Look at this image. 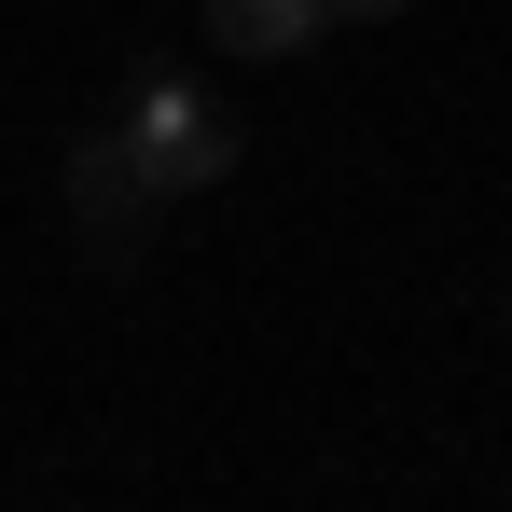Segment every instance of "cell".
Returning a JSON list of instances; mask_svg holds the SVG:
<instances>
[{"mask_svg": "<svg viewBox=\"0 0 512 512\" xmlns=\"http://www.w3.org/2000/svg\"><path fill=\"white\" fill-rule=\"evenodd\" d=\"M125 139H139V167L167 180V194H208V180L236 167V125H222V111H194V97H180V70H139Z\"/></svg>", "mask_w": 512, "mask_h": 512, "instance_id": "obj_1", "label": "cell"}, {"mask_svg": "<svg viewBox=\"0 0 512 512\" xmlns=\"http://www.w3.org/2000/svg\"><path fill=\"white\" fill-rule=\"evenodd\" d=\"M153 208H167V180L139 167V139H125V125H97L84 153H70V222H84L97 250H125V236H139Z\"/></svg>", "mask_w": 512, "mask_h": 512, "instance_id": "obj_2", "label": "cell"}, {"mask_svg": "<svg viewBox=\"0 0 512 512\" xmlns=\"http://www.w3.org/2000/svg\"><path fill=\"white\" fill-rule=\"evenodd\" d=\"M333 14L319 0H208V42L222 56H291V42H319Z\"/></svg>", "mask_w": 512, "mask_h": 512, "instance_id": "obj_3", "label": "cell"}, {"mask_svg": "<svg viewBox=\"0 0 512 512\" xmlns=\"http://www.w3.org/2000/svg\"><path fill=\"white\" fill-rule=\"evenodd\" d=\"M319 14H360V28H374V14H416V0H319Z\"/></svg>", "mask_w": 512, "mask_h": 512, "instance_id": "obj_4", "label": "cell"}]
</instances>
